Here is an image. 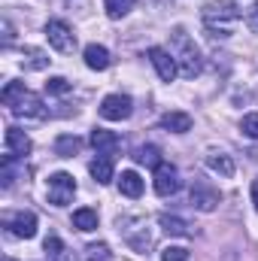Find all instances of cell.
I'll use <instances>...</instances> for the list:
<instances>
[{
	"label": "cell",
	"mask_w": 258,
	"mask_h": 261,
	"mask_svg": "<svg viewBox=\"0 0 258 261\" xmlns=\"http://www.w3.org/2000/svg\"><path fill=\"white\" fill-rule=\"evenodd\" d=\"M119 234L134 252H146L152 246V231L146 219H119Z\"/></svg>",
	"instance_id": "cell-3"
},
{
	"label": "cell",
	"mask_w": 258,
	"mask_h": 261,
	"mask_svg": "<svg viewBox=\"0 0 258 261\" xmlns=\"http://www.w3.org/2000/svg\"><path fill=\"white\" fill-rule=\"evenodd\" d=\"M24 55L28 58H21V64L28 67V70H43V67H49V61H52L43 49H24Z\"/></svg>",
	"instance_id": "cell-25"
},
{
	"label": "cell",
	"mask_w": 258,
	"mask_h": 261,
	"mask_svg": "<svg viewBox=\"0 0 258 261\" xmlns=\"http://www.w3.org/2000/svg\"><path fill=\"white\" fill-rule=\"evenodd\" d=\"M200 15H203V24L213 37H231L237 21H240V9L234 0H210Z\"/></svg>",
	"instance_id": "cell-1"
},
{
	"label": "cell",
	"mask_w": 258,
	"mask_h": 261,
	"mask_svg": "<svg viewBox=\"0 0 258 261\" xmlns=\"http://www.w3.org/2000/svg\"><path fill=\"white\" fill-rule=\"evenodd\" d=\"M73 228L76 231H94L97 228V210H91V206L76 210L73 213Z\"/></svg>",
	"instance_id": "cell-23"
},
{
	"label": "cell",
	"mask_w": 258,
	"mask_h": 261,
	"mask_svg": "<svg viewBox=\"0 0 258 261\" xmlns=\"http://www.w3.org/2000/svg\"><path fill=\"white\" fill-rule=\"evenodd\" d=\"M70 88H73V82H67L64 76H52V79L46 82V94H58V97H61Z\"/></svg>",
	"instance_id": "cell-28"
},
{
	"label": "cell",
	"mask_w": 258,
	"mask_h": 261,
	"mask_svg": "<svg viewBox=\"0 0 258 261\" xmlns=\"http://www.w3.org/2000/svg\"><path fill=\"white\" fill-rule=\"evenodd\" d=\"M24 94H28V88H24V82H6L3 85V91H0V103L3 107H18L21 100H24Z\"/></svg>",
	"instance_id": "cell-19"
},
{
	"label": "cell",
	"mask_w": 258,
	"mask_h": 261,
	"mask_svg": "<svg viewBox=\"0 0 258 261\" xmlns=\"http://www.w3.org/2000/svg\"><path fill=\"white\" fill-rule=\"evenodd\" d=\"M192 206H197L200 213H210L219 206V192L207 182H194L192 186Z\"/></svg>",
	"instance_id": "cell-13"
},
{
	"label": "cell",
	"mask_w": 258,
	"mask_h": 261,
	"mask_svg": "<svg viewBox=\"0 0 258 261\" xmlns=\"http://www.w3.org/2000/svg\"><path fill=\"white\" fill-rule=\"evenodd\" d=\"M76 195V179L70 173H52L49 176V203L55 206H67Z\"/></svg>",
	"instance_id": "cell-7"
},
{
	"label": "cell",
	"mask_w": 258,
	"mask_h": 261,
	"mask_svg": "<svg viewBox=\"0 0 258 261\" xmlns=\"http://www.w3.org/2000/svg\"><path fill=\"white\" fill-rule=\"evenodd\" d=\"M6 261H15V258H6Z\"/></svg>",
	"instance_id": "cell-33"
},
{
	"label": "cell",
	"mask_w": 258,
	"mask_h": 261,
	"mask_svg": "<svg viewBox=\"0 0 258 261\" xmlns=\"http://www.w3.org/2000/svg\"><path fill=\"white\" fill-rule=\"evenodd\" d=\"M3 225L12 237H21V240H31L37 234V216L31 210H18V213L3 216Z\"/></svg>",
	"instance_id": "cell-5"
},
{
	"label": "cell",
	"mask_w": 258,
	"mask_h": 261,
	"mask_svg": "<svg viewBox=\"0 0 258 261\" xmlns=\"http://www.w3.org/2000/svg\"><path fill=\"white\" fill-rule=\"evenodd\" d=\"M110 64H113V58H110V52L104 46H97V43L85 46V67L88 70H107Z\"/></svg>",
	"instance_id": "cell-16"
},
{
	"label": "cell",
	"mask_w": 258,
	"mask_h": 261,
	"mask_svg": "<svg viewBox=\"0 0 258 261\" xmlns=\"http://www.w3.org/2000/svg\"><path fill=\"white\" fill-rule=\"evenodd\" d=\"M161 261H189V249L186 246H167L161 252Z\"/></svg>",
	"instance_id": "cell-30"
},
{
	"label": "cell",
	"mask_w": 258,
	"mask_h": 261,
	"mask_svg": "<svg viewBox=\"0 0 258 261\" xmlns=\"http://www.w3.org/2000/svg\"><path fill=\"white\" fill-rule=\"evenodd\" d=\"M134 161L137 164H146V167H158L161 164V152H158V146L146 143V146H137L134 149Z\"/></svg>",
	"instance_id": "cell-22"
},
{
	"label": "cell",
	"mask_w": 258,
	"mask_h": 261,
	"mask_svg": "<svg viewBox=\"0 0 258 261\" xmlns=\"http://www.w3.org/2000/svg\"><path fill=\"white\" fill-rule=\"evenodd\" d=\"M104 6H107L110 18H122V15H128L134 9V0H104Z\"/></svg>",
	"instance_id": "cell-26"
},
{
	"label": "cell",
	"mask_w": 258,
	"mask_h": 261,
	"mask_svg": "<svg viewBox=\"0 0 258 261\" xmlns=\"http://www.w3.org/2000/svg\"><path fill=\"white\" fill-rule=\"evenodd\" d=\"M3 146H6V155H12V158H24V155L31 152V137H28L21 128H6Z\"/></svg>",
	"instance_id": "cell-12"
},
{
	"label": "cell",
	"mask_w": 258,
	"mask_h": 261,
	"mask_svg": "<svg viewBox=\"0 0 258 261\" xmlns=\"http://www.w3.org/2000/svg\"><path fill=\"white\" fill-rule=\"evenodd\" d=\"M252 203H255V210H258V179L252 182Z\"/></svg>",
	"instance_id": "cell-32"
},
{
	"label": "cell",
	"mask_w": 258,
	"mask_h": 261,
	"mask_svg": "<svg viewBox=\"0 0 258 261\" xmlns=\"http://www.w3.org/2000/svg\"><path fill=\"white\" fill-rule=\"evenodd\" d=\"M179 186H183L179 170H176L173 164L161 161V164L155 167V192H158L161 197H173L176 192H179Z\"/></svg>",
	"instance_id": "cell-8"
},
{
	"label": "cell",
	"mask_w": 258,
	"mask_h": 261,
	"mask_svg": "<svg viewBox=\"0 0 258 261\" xmlns=\"http://www.w3.org/2000/svg\"><path fill=\"white\" fill-rule=\"evenodd\" d=\"M240 130H243L249 140H258V113H249V116H243V122H240Z\"/></svg>",
	"instance_id": "cell-29"
},
{
	"label": "cell",
	"mask_w": 258,
	"mask_h": 261,
	"mask_svg": "<svg viewBox=\"0 0 258 261\" xmlns=\"http://www.w3.org/2000/svg\"><path fill=\"white\" fill-rule=\"evenodd\" d=\"M12 116L15 119H24V122H43L46 119V107H43V100L37 97V94H24V100L18 103V107H12Z\"/></svg>",
	"instance_id": "cell-10"
},
{
	"label": "cell",
	"mask_w": 258,
	"mask_h": 261,
	"mask_svg": "<svg viewBox=\"0 0 258 261\" xmlns=\"http://www.w3.org/2000/svg\"><path fill=\"white\" fill-rule=\"evenodd\" d=\"M46 37H49V46L58 49V52H73L76 49V34H73V28L67 21H61V18L46 21Z\"/></svg>",
	"instance_id": "cell-4"
},
{
	"label": "cell",
	"mask_w": 258,
	"mask_h": 261,
	"mask_svg": "<svg viewBox=\"0 0 258 261\" xmlns=\"http://www.w3.org/2000/svg\"><path fill=\"white\" fill-rule=\"evenodd\" d=\"M246 24H249V31H252V34H258V3L246 12Z\"/></svg>",
	"instance_id": "cell-31"
},
{
	"label": "cell",
	"mask_w": 258,
	"mask_h": 261,
	"mask_svg": "<svg viewBox=\"0 0 258 261\" xmlns=\"http://www.w3.org/2000/svg\"><path fill=\"white\" fill-rule=\"evenodd\" d=\"M207 167L213 170V173H219L222 179H231L234 176V161H231V155H225V152H207Z\"/></svg>",
	"instance_id": "cell-15"
},
{
	"label": "cell",
	"mask_w": 258,
	"mask_h": 261,
	"mask_svg": "<svg viewBox=\"0 0 258 261\" xmlns=\"http://www.w3.org/2000/svg\"><path fill=\"white\" fill-rule=\"evenodd\" d=\"M88 170H91L94 182H100V186H110V182H113V158H110V155H100V158H94Z\"/></svg>",
	"instance_id": "cell-17"
},
{
	"label": "cell",
	"mask_w": 258,
	"mask_h": 261,
	"mask_svg": "<svg viewBox=\"0 0 258 261\" xmlns=\"http://www.w3.org/2000/svg\"><path fill=\"white\" fill-rule=\"evenodd\" d=\"M43 249H46L49 261H76V258H73V252L61 243V237H58V234H49V237H46V243H43Z\"/></svg>",
	"instance_id": "cell-18"
},
{
	"label": "cell",
	"mask_w": 258,
	"mask_h": 261,
	"mask_svg": "<svg viewBox=\"0 0 258 261\" xmlns=\"http://www.w3.org/2000/svg\"><path fill=\"white\" fill-rule=\"evenodd\" d=\"M192 116L183 113V110H173V113H164L161 116V128L164 130H173V134H189L192 130Z\"/></svg>",
	"instance_id": "cell-14"
},
{
	"label": "cell",
	"mask_w": 258,
	"mask_h": 261,
	"mask_svg": "<svg viewBox=\"0 0 258 261\" xmlns=\"http://www.w3.org/2000/svg\"><path fill=\"white\" fill-rule=\"evenodd\" d=\"M91 146L97 149V155H116L122 149V137L116 130H107V128H94L91 130Z\"/></svg>",
	"instance_id": "cell-11"
},
{
	"label": "cell",
	"mask_w": 258,
	"mask_h": 261,
	"mask_svg": "<svg viewBox=\"0 0 258 261\" xmlns=\"http://www.w3.org/2000/svg\"><path fill=\"white\" fill-rule=\"evenodd\" d=\"M79 149H82V140L76 134H61L55 140V155H61V158H73Z\"/></svg>",
	"instance_id": "cell-21"
},
{
	"label": "cell",
	"mask_w": 258,
	"mask_h": 261,
	"mask_svg": "<svg viewBox=\"0 0 258 261\" xmlns=\"http://www.w3.org/2000/svg\"><path fill=\"white\" fill-rule=\"evenodd\" d=\"M173 58H176V67H179V73H183L186 79H194V76L203 70L200 52H197V46L189 40V34H186L183 28L173 31Z\"/></svg>",
	"instance_id": "cell-2"
},
{
	"label": "cell",
	"mask_w": 258,
	"mask_h": 261,
	"mask_svg": "<svg viewBox=\"0 0 258 261\" xmlns=\"http://www.w3.org/2000/svg\"><path fill=\"white\" fill-rule=\"evenodd\" d=\"M158 222H161V228H164L167 234H173V237H189V234H192V228H189L179 216H167V213H164Z\"/></svg>",
	"instance_id": "cell-24"
},
{
	"label": "cell",
	"mask_w": 258,
	"mask_h": 261,
	"mask_svg": "<svg viewBox=\"0 0 258 261\" xmlns=\"http://www.w3.org/2000/svg\"><path fill=\"white\" fill-rule=\"evenodd\" d=\"M119 192H122L125 197H140L143 195V179H140V173L122 170V176H119Z\"/></svg>",
	"instance_id": "cell-20"
},
{
	"label": "cell",
	"mask_w": 258,
	"mask_h": 261,
	"mask_svg": "<svg viewBox=\"0 0 258 261\" xmlns=\"http://www.w3.org/2000/svg\"><path fill=\"white\" fill-rule=\"evenodd\" d=\"M146 55H149L152 67L158 70V76H161L164 82H173V79H176L179 67H176V58H173V52H167V49H161V46H152Z\"/></svg>",
	"instance_id": "cell-9"
},
{
	"label": "cell",
	"mask_w": 258,
	"mask_h": 261,
	"mask_svg": "<svg viewBox=\"0 0 258 261\" xmlns=\"http://www.w3.org/2000/svg\"><path fill=\"white\" fill-rule=\"evenodd\" d=\"M131 113H134V100L128 94H107L100 100V116L107 122H125L131 119Z\"/></svg>",
	"instance_id": "cell-6"
},
{
	"label": "cell",
	"mask_w": 258,
	"mask_h": 261,
	"mask_svg": "<svg viewBox=\"0 0 258 261\" xmlns=\"http://www.w3.org/2000/svg\"><path fill=\"white\" fill-rule=\"evenodd\" d=\"M85 258L88 261H113V252H110L107 243H91V246L85 249Z\"/></svg>",
	"instance_id": "cell-27"
}]
</instances>
